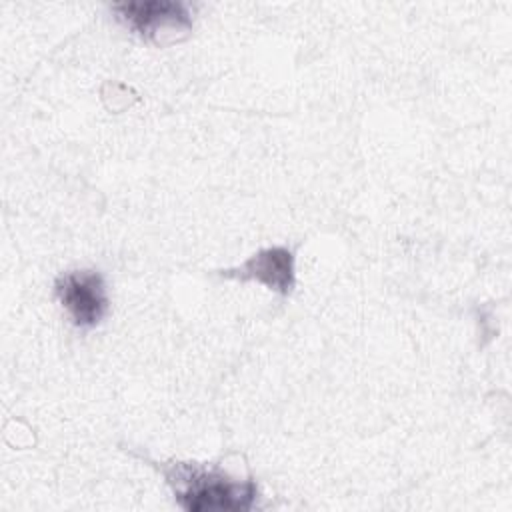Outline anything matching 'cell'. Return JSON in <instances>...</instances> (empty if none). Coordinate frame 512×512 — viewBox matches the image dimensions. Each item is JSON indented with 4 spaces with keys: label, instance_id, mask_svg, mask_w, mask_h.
I'll list each match as a JSON object with an SVG mask.
<instances>
[{
    "label": "cell",
    "instance_id": "1",
    "mask_svg": "<svg viewBox=\"0 0 512 512\" xmlns=\"http://www.w3.org/2000/svg\"><path fill=\"white\" fill-rule=\"evenodd\" d=\"M166 478L174 500L186 512H246L258 498L254 478H234L218 464L152 462Z\"/></svg>",
    "mask_w": 512,
    "mask_h": 512
},
{
    "label": "cell",
    "instance_id": "2",
    "mask_svg": "<svg viewBox=\"0 0 512 512\" xmlns=\"http://www.w3.org/2000/svg\"><path fill=\"white\" fill-rule=\"evenodd\" d=\"M116 18L142 40L156 46H168L188 36L192 16L188 4L174 0H144L112 4Z\"/></svg>",
    "mask_w": 512,
    "mask_h": 512
},
{
    "label": "cell",
    "instance_id": "3",
    "mask_svg": "<svg viewBox=\"0 0 512 512\" xmlns=\"http://www.w3.org/2000/svg\"><path fill=\"white\" fill-rule=\"evenodd\" d=\"M54 292L78 328H94L108 312L104 278L96 270H70L56 278Z\"/></svg>",
    "mask_w": 512,
    "mask_h": 512
},
{
    "label": "cell",
    "instance_id": "4",
    "mask_svg": "<svg viewBox=\"0 0 512 512\" xmlns=\"http://www.w3.org/2000/svg\"><path fill=\"white\" fill-rule=\"evenodd\" d=\"M224 278L256 280L266 284L270 290L288 296L296 284L294 278V252L288 246H272L252 254L238 268L222 272Z\"/></svg>",
    "mask_w": 512,
    "mask_h": 512
}]
</instances>
